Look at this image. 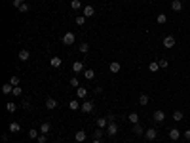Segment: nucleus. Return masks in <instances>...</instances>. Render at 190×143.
<instances>
[{
  "instance_id": "nucleus-22",
  "label": "nucleus",
  "mask_w": 190,
  "mask_h": 143,
  "mask_svg": "<svg viewBox=\"0 0 190 143\" xmlns=\"http://www.w3.org/2000/svg\"><path fill=\"white\" fill-rule=\"evenodd\" d=\"M133 132H135V136H143L145 134V128L141 124H133Z\"/></svg>"
},
{
  "instance_id": "nucleus-16",
  "label": "nucleus",
  "mask_w": 190,
  "mask_h": 143,
  "mask_svg": "<svg viewBox=\"0 0 190 143\" xmlns=\"http://www.w3.org/2000/svg\"><path fill=\"white\" fill-rule=\"evenodd\" d=\"M106 126H109V118H97V128H103V130H106Z\"/></svg>"
},
{
  "instance_id": "nucleus-17",
  "label": "nucleus",
  "mask_w": 190,
  "mask_h": 143,
  "mask_svg": "<svg viewBox=\"0 0 190 143\" xmlns=\"http://www.w3.org/2000/svg\"><path fill=\"white\" fill-rule=\"evenodd\" d=\"M17 57L21 59V61H29V59H30V54H29V50H21V52L17 54Z\"/></svg>"
},
{
  "instance_id": "nucleus-1",
  "label": "nucleus",
  "mask_w": 190,
  "mask_h": 143,
  "mask_svg": "<svg viewBox=\"0 0 190 143\" xmlns=\"http://www.w3.org/2000/svg\"><path fill=\"white\" fill-rule=\"evenodd\" d=\"M74 40H76L74 33H65V34H63V44L70 46V44H74Z\"/></svg>"
},
{
  "instance_id": "nucleus-23",
  "label": "nucleus",
  "mask_w": 190,
  "mask_h": 143,
  "mask_svg": "<svg viewBox=\"0 0 190 143\" xmlns=\"http://www.w3.org/2000/svg\"><path fill=\"white\" fill-rule=\"evenodd\" d=\"M80 105H82V103H80L78 99H72V101L69 103V109H70V111H76V109H80Z\"/></svg>"
},
{
  "instance_id": "nucleus-25",
  "label": "nucleus",
  "mask_w": 190,
  "mask_h": 143,
  "mask_svg": "<svg viewBox=\"0 0 190 143\" xmlns=\"http://www.w3.org/2000/svg\"><path fill=\"white\" fill-rule=\"evenodd\" d=\"M127 120H129L131 124H139V115H137V113H131L129 116H127Z\"/></svg>"
},
{
  "instance_id": "nucleus-37",
  "label": "nucleus",
  "mask_w": 190,
  "mask_h": 143,
  "mask_svg": "<svg viewBox=\"0 0 190 143\" xmlns=\"http://www.w3.org/2000/svg\"><path fill=\"white\" fill-rule=\"evenodd\" d=\"M84 23H86V17H84V15H78V17H76V25H80V27H82Z\"/></svg>"
},
{
  "instance_id": "nucleus-39",
  "label": "nucleus",
  "mask_w": 190,
  "mask_h": 143,
  "mask_svg": "<svg viewBox=\"0 0 190 143\" xmlns=\"http://www.w3.org/2000/svg\"><path fill=\"white\" fill-rule=\"evenodd\" d=\"M158 63H160V67H162V69H167V67H169V61H167V59H160Z\"/></svg>"
},
{
  "instance_id": "nucleus-3",
  "label": "nucleus",
  "mask_w": 190,
  "mask_h": 143,
  "mask_svg": "<svg viewBox=\"0 0 190 143\" xmlns=\"http://www.w3.org/2000/svg\"><path fill=\"white\" fill-rule=\"evenodd\" d=\"M152 118H154V122H163V120H166V113H163L162 109H158V111H154Z\"/></svg>"
},
{
  "instance_id": "nucleus-43",
  "label": "nucleus",
  "mask_w": 190,
  "mask_h": 143,
  "mask_svg": "<svg viewBox=\"0 0 190 143\" xmlns=\"http://www.w3.org/2000/svg\"><path fill=\"white\" fill-rule=\"evenodd\" d=\"M93 143H105V141H101V139H95V141H93Z\"/></svg>"
},
{
  "instance_id": "nucleus-29",
  "label": "nucleus",
  "mask_w": 190,
  "mask_h": 143,
  "mask_svg": "<svg viewBox=\"0 0 190 143\" xmlns=\"http://www.w3.org/2000/svg\"><path fill=\"white\" fill-rule=\"evenodd\" d=\"M156 21L160 23V25H163V23H167V15H166V13H160V15H158V17H156Z\"/></svg>"
},
{
  "instance_id": "nucleus-26",
  "label": "nucleus",
  "mask_w": 190,
  "mask_h": 143,
  "mask_svg": "<svg viewBox=\"0 0 190 143\" xmlns=\"http://www.w3.org/2000/svg\"><path fill=\"white\" fill-rule=\"evenodd\" d=\"M78 50H80V54H88V52H89V44H88V42H82V44L78 46Z\"/></svg>"
},
{
  "instance_id": "nucleus-12",
  "label": "nucleus",
  "mask_w": 190,
  "mask_h": 143,
  "mask_svg": "<svg viewBox=\"0 0 190 143\" xmlns=\"http://www.w3.org/2000/svg\"><path fill=\"white\" fill-rule=\"evenodd\" d=\"M171 10L179 13V12L183 10V2H181V0H173V2H171Z\"/></svg>"
},
{
  "instance_id": "nucleus-41",
  "label": "nucleus",
  "mask_w": 190,
  "mask_h": 143,
  "mask_svg": "<svg viewBox=\"0 0 190 143\" xmlns=\"http://www.w3.org/2000/svg\"><path fill=\"white\" fill-rule=\"evenodd\" d=\"M36 141H38V143H46V141H48V139H46V134H40V136L36 137Z\"/></svg>"
},
{
  "instance_id": "nucleus-36",
  "label": "nucleus",
  "mask_w": 190,
  "mask_h": 143,
  "mask_svg": "<svg viewBox=\"0 0 190 143\" xmlns=\"http://www.w3.org/2000/svg\"><path fill=\"white\" fill-rule=\"evenodd\" d=\"M40 136L38 130H29V137H33V139H36V137Z\"/></svg>"
},
{
  "instance_id": "nucleus-30",
  "label": "nucleus",
  "mask_w": 190,
  "mask_h": 143,
  "mask_svg": "<svg viewBox=\"0 0 190 143\" xmlns=\"http://www.w3.org/2000/svg\"><path fill=\"white\" fill-rule=\"evenodd\" d=\"M10 84H12V86H19V76L12 74V76H10Z\"/></svg>"
},
{
  "instance_id": "nucleus-38",
  "label": "nucleus",
  "mask_w": 190,
  "mask_h": 143,
  "mask_svg": "<svg viewBox=\"0 0 190 143\" xmlns=\"http://www.w3.org/2000/svg\"><path fill=\"white\" fill-rule=\"evenodd\" d=\"M70 86H74V88H80V82H78V78H76V76H72V78H70Z\"/></svg>"
},
{
  "instance_id": "nucleus-27",
  "label": "nucleus",
  "mask_w": 190,
  "mask_h": 143,
  "mask_svg": "<svg viewBox=\"0 0 190 143\" xmlns=\"http://www.w3.org/2000/svg\"><path fill=\"white\" fill-rule=\"evenodd\" d=\"M148 99H150L148 94H141L139 95V105H148Z\"/></svg>"
},
{
  "instance_id": "nucleus-19",
  "label": "nucleus",
  "mask_w": 190,
  "mask_h": 143,
  "mask_svg": "<svg viewBox=\"0 0 190 143\" xmlns=\"http://www.w3.org/2000/svg\"><path fill=\"white\" fill-rule=\"evenodd\" d=\"M110 73H120V69H122V65L120 63H118V61H112V63H110Z\"/></svg>"
},
{
  "instance_id": "nucleus-44",
  "label": "nucleus",
  "mask_w": 190,
  "mask_h": 143,
  "mask_svg": "<svg viewBox=\"0 0 190 143\" xmlns=\"http://www.w3.org/2000/svg\"><path fill=\"white\" fill-rule=\"evenodd\" d=\"M148 2H154V0H148Z\"/></svg>"
},
{
  "instance_id": "nucleus-15",
  "label": "nucleus",
  "mask_w": 190,
  "mask_h": 143,
  "mask_svg": "<svg viewBox=\"0 0 190 143\" xmlns=\"http://www.w3.org/2000/svg\"><path fill=\"white\" fill-rule=\"evenodd\" d=\"M10 132H12V134H17L19 130H21V124H19V122H10Z\"/></svg>"
},
{
  "instance_id": "nucleus-24",
  "label": "nucleus",
  "mask_w": 190,
  "mask_h": 143,
  "mask_svg": "<svg viewBox=\"0 0 190 143\" xmlns=\"http://www.w3.org/2000/svg\"><path fill=\"white\" fill-rule=\"evenodd\" d=\"M158 69H160V63H158V61H152V63L148 65V71H150V73H158Z\"/></svg>"
},
{
  "instance_id": "nucleus-6",
  "label": "nucleus",
  "mask_w": 190,
  "mask_h": 143,
  "mask_svg": "<svg viewBox=\"0 0 190 143\" xmlns=\"http://www.w3.org/2000/svg\"><path fill=\"white\" fill-rule=\"evenodd\" d=\"M173 46H175V36H171V34L163 36V48H173Z\"/></svg>"
},
{
  "instance_id": "nucleus-7",
  "label": "nucleus",
  "mask_w": 190,
  "mask_h": 143,
  "mask_svg": "<svg viewBox=\"0 0 190 143\" xmlns=\"http://www.w3.org/2000/svg\"><path fill=\"white\" fill-rule=\"evenodd\" d=\"M93 13H95L93 6H84V10H82V15H84V17H91Z\"/></svg>"
},
{
  "instance_id": "nucleus-14",
  "label": "nucleus",
  "mask_w": 190,
  "mask_h": 143,
  "mask_svg": "<svg viewBox=\"0 0 190 143\" xmlns=\"http://www.w3.org/2000/svg\"><path fill=\"white\" fill-rule=\"evenodd\" d=\"M82 74H84L86 80H93L95 78V71H91V69H84V73H82Z\"/></svg>"
},
{
  "instance_id": "nucleus-11",
  "label": "nucleus",
  "mask_w": 190,
  "mask_h": 143,
  "mask_svg": "<svg viewBox=\"0 0 190 143\" xmlns=\"http://www.w3.org/2000/svg\"><path fill=\"white\" fill-rule=\"evenodd\" d=\"M179 137H181V132H179L177 128H171V130H169V139H171V141H177Z\"/></svg>"
},
{
  "instance_id": "nucleus-28",
  "label": "nucleus",
  "mask_w": 190,
  "mask_h": 143,
  "mask_svg": "<svg viewBox=\"0 0 190 143\" xmlns=\"http://www.w3.org/2000/svg\"><path fill=\"white\" fill-rule=\"evenodd\" d=\"M103 134H105V130H103V128H97V130L93 132V139H101Z\"/></svg>"
},
{
  "instance_id": "nucleus-21",
  "label": "nucleus",
  "mask_w": 190,
  "mask_h": 143,
  "mask_svg": "<svg viewBox=\"0 0 190 143\" xmlns=\"http://www.w3.org/2000/svg\"><path fill=\"white\" fill-rule=\"evenodd\" d=\"M50 130H51L50 122H42V126H40V134H50Z\"/></svg>"
},
{
  "instance_id": "nucleus-10",
  "label": "nucleus",
  "mask_w": 190,
  "mask_h": 143,
  "mask_svg": "<svg viewBox=\"0 0 190 143\" xmlns=\"http://www.w3.org/2000/svg\"><path fill=\"white\" fill-rule=\"evenodd\" d=\"M50 65H51L53 69H59L61 65H63V59H61V57H51V59H50Z\"/></svg>"
},
{
  "instance_id": "nucleus-40",
  "label": "nucleus",
  "mask_w": 190,
  "mask_h": 143,
  "mask_svg": "<svg viewBox=\"0 0 190 143\" xmlns=\"http://www.w3.org/2000/svg\"><path fill=\"white\" fill-rule=\"evenodd\" d=\"M23 2H25V0H12V6H13V8H17V10H19V6H21V4H23Z\"/></svg>"
},
{
  "instance_id": "nucleus-32",
  "label": "nucleus",
  "mask_w": 190,
  "mask_h": 143,
  "mask_svg": "<svg viewBox=\"0 0 190 143\" xmlns=\"http://www.w3.org/2000/svg\"><path fill=\"white\" fill-rule=\"evenodd\" d=\"M173 120H175V122L183 120V113H181V111H175V113H173Z\"/></svg>"
},
{
  "instance_id": "nucleus-20",
  "label": "nucleus",
  "mask_w": 190,
  "mask_h": 143,
  "mask_svg": "<svg viewBox=\"0 0 190 143\" xmlns=\"http://www.w3.org/2000/svg\"><path fill=\"white\" fill-rule=\"evenodd\" d=\"M46 107H48L50 111H51V109H55V107H57V101H55L53 98H48V99H46Z\"/></svg>"
},
{
  "instance_id": "nucleus-13",
  "label": "nucleus",
  "mask_w": 190,
  "mask_h": 143,
  "mask_svg": "<svg viewBox=\"0 0 190 143\" xmlns=\"http://www.w3.org/2000/svg\"><path fill=\"white\" fill-rule=\"evenodd\" d=\"M76 95H78V99H86L88 98V88H76Z\"/></svg>"
},
{
  "instance_id": "nucleus-35",
  "label": "nucleus",
  "mask_w": 190,
  "mask_h": 143,
  "mask_svg": "<svg viewBox=\"0 0 190 143\" xmlns=\"http://www.w3.org/2000/svg\"><path fill=\"white\" fill-rule=\"evenodd\" d=\"M19 12H21V13H27V12H29V4H27V2H23L21 6H19Z\"/></svg>"
},
{
  "instance_id": "nucleus-33",
  "label": "nucleus",
  "mask_w": 190,
  "mask_h": 143,
  "mask_svg": "<svg viewBox=\"0 0 190 143\" xmlns=\"http://www.w3.org/2000/svg\"><path fill=\"white\" fill-rule=\"evenodd\" d=\"M15 109H17L15 103H6V111H8V113H15Z\"/></svg>"
},
{
  "instance_id": "nucleus-4",
  "label": "nucleus",
  "mask_w": 190,
  "mask_h": 143,
  "mask_svg": "<svg viewBox=\"0 0 190 143\" xmlns=\"http://www.w3.org/2000/svg\"><path fill=\"white\" fill-rule=\"evenodd\" d=\"M106 134H109V136H116L118 134V124L114 120L109 122V126H106Z\"/></svg>"
},
{
  "instance_id": "nucleus-2",
  "label": "nucleus",
  "mask_w": 190,
  "mask_h": 143,
  "mask_svg": "<svg viewBox=\"0 0 190 143\" xmlns=\"http://www.w3.org/2000/svg\"><path fill=\"white\" fill-rule=\"evenodd\" d=\"M145 137H146L148 141H154V139L158 137V130H156V128H148V130L145 132Z\"/></svg>"
},
{
  "instance_id": "nucleus-5",
  "label": "nucleus",
  "mask_w": 190,
  "mask_h": 143,
  "mask_svg": "<svg viewBox=\"0 0 190 143\" xmlns=\"http://www.w3.org/2000/svg\"><path fill=\"white\" fill-rule=\"evenodd\" d=\"M80 111H82V113H91V111H93V103H91V101H88V99H86L84 103L80 105Z\"/></svg>"
},
{
  "instance_id": "nucleus-42",
  "label": "nucleus",
  "mask_w": 190,
  "mask_h": 143,
  "mask_svg": "<svg viewBox=\"0 0 190 143\" xmlns=\"http://www.w3.org/2000/svg\"><path fill=\"white\" fill-rule=\"evenodd\" d=\"M183 136H184V139H188V141H190V130H184V132H183Z\"/></svg>"
},
{
  "instance_id": "nucleus-9",
  "label": "nucleus",
  "mask_w": 190,
  "mask_h": 143,
  "mask_svg": "<svg viewBox=\"0 0 190 143\" xmlns=\"http://www.w3.org/2000/svg\"><path fill=\"white\" fill-rule=\"evenodd\" d=\"M72 73H84V63L82 61H74L72 63Z\"/></svg>"
},
{
  "instance_id": "nucleus-31",
  "label": "nucleus",
  "mask_w": 190,
  "mask_h": 143,
  "mask_svg": "<svg viewBox=\"0 0 190 143\" xmlns=\"http://www.w3.org/2000/svg\"><path fill=\"white\" fill-rule=\"evenodd\" d=\"M70 8H72V10H80L82 2H80V0H70Z\"/></svg>"
},
{
  "instance_id": "nucleus-18",
  "label": "nucleus",
  "mask_w": 190,
  "mask_h": 143,
  "mask_svg": "<svg viewBox=\"0 0 190 143\" xmlns=\"http://www.w3.org/2000/svg\"><path fill=\"white\" fill-rule=\"evenodd\" d=\"M2 94H4V95H8V94H13V86L10 84V82H6V84L2 86Z\"/></svg>"
},
{
  "instance_id": "nucleus-8",
  "label": "nucleus",
  "mask_w": 190,
  "mask_h": 143,
  "mask_svg": "<svg viewBox=\"0 0 190 143\" xmlns=\"http://www.w3.org/2000/svg\"><path fill=\"white\" fill-rule=\"evenodd\" d=\"M86 137H88V134H86L84 130H78V132H76V134H74V139L78 141V143H82V141H86Z\"/></svg>"
},
{
  "instance_id": "nucleus-45",
  "label": "nucleus",
  "mask_w": 190,
  "mask_h": 143,
  "mask_svg": "<svg viewBox=\"0 0 190 143\" xmlns=\"http://www.w3.org/2000/svg\"><path fill=\"white\" fill-rule=\"evenodd\" d=\"M188 120H190V116H188Z\"/></svg>"
},
{
  "instance_id": "nucleus-34",
  "label": "nucleus",
  "mask_w": 190,
  "mask_h": 143,
  "mask_svg": "<svg viewBox=\"0 0 190 143\" xmlns=\"http://www.w3.org/2000/svg\"><path fill=\"white\" fill-rule=\"evenodd\" d=\"M21 94H23V90L19 88V86H13V95L15 98H21Z\"/></svg>"
}]
</instances>
